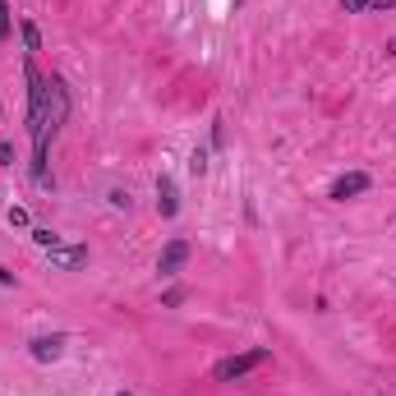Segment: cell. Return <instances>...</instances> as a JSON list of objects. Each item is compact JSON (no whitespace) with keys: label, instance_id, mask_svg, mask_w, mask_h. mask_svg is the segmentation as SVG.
<instances>
[{"label":"cell","instance_id":"2e32d148","mask_svg":"<svg viewBox=\"0 0 396 396\" xmlns=\"http://www.w3.org/2000/svg\"><path fill=\"white\" fill-rule=\"evenodd\" d=\"M341 10H373V0H341Z\"/></svg>","mask_w":396,"mask_h":396},{"label":"cell","instance_id":"e0dca14e","mask_svg":"<svg viewBox=\"0 0 396 396\" xmlns=\"http://www.w3.org/2000/svg\"><path fill=\"white\" fill-rule=\"evenodd\" d=\"M0 286H19V281H14V272H10L5 263H0Z\"/></svg>","mask_w":396,"mask_h":396},{"label":"cell","instance_id":"9a60e30c","mask_svg":"<svg viewBox=\"0 0 396 396\" xmlns=\"http://www.w3.org/2000/svg\"><path fill=\"white\" fill-rule=\"evenodd\" d=\"M5 221H10V226H28V212H23V208H10Z\"/></svg>","mask_w":396,"mask_h":396},{"label":"cell","instance_id":"277c9868","mask_svg":"<svg viewBox=\"0 0 396 396\" xmlns=\"http://www.w3.org/2000/svg\"><path fill=\"white\" fill-rule=\"evenodd\" d=\"M65 346H69V336L65 332H51V336H32L28 341V355L37 360V364H56L65 355Z\"/></svg>","mask_w":396,"mask_h":396},{"label":"cell","instance_id":"52a82bcc","mask_svg":"<svg viewBox=\"0 0 396 396\" xmlns=\"http://www.w3.org/2000/svg\"><path fill=\"white\" fill-rule=\"evenodd\" d=\"M157 212H162V217L180 212V189H175L170 175H157Z\"/></svg>","mask_w":396,"mask_h":396},{"label":"cell","instance_id":"5b68a950","mask_svg":"<svg viewBox=\"0 0 396 396\" xmlns=\"http://www.w3.org/2000/svg\"><path fill=\"white\" fill-rule=\"evenodd\" d=\"M184 263H189V240H166V249L157 254V272L162 276H180Z\"/></svg>","mask_w":396,"mask_h":396},{"label":"cell","instance_id":"30bf717a","mask_svg":"<svg viewBox=\"0 0 396 396\" xmlns=\"http://www.w3.org/2000/svg\"><path fill=\"white\" fill-rule=\"evenodd\" d=\"M23 46H28V56L42 51V32H37V23H28V19H23Z\"/></svg>","mask_w":396,"mask_h":396},{"label":"cell","instance_id":"6da1fadb","mask_svg":"<svg viewBox=\"0 0 396 396\" xmlns=\"http://www.w3.org/2000/svg\"><path fill=\"white\" fill-rule=\"evenodd\" d=\"M28 74V129H32V184L37 189H56L51 170H46V157H51V138L60 134V124L69 120V88H65L60 74H37V65H23Z\"/></svg>","mask_w":396,"mask_h":396},{"label":"cell","instance_id":"9c48e42d","mask_svg":"<svg viewBox=\"0 0 396 396\" xmlns=\"http://www.w3.org/2000/svg\"><path fill=\"white\" fill-rule=\"evenodd\" d=\"M32 244H37V249H56V244H60V235H56L51 226H32Z\"/></svg>","mask_w":396,"mask_h":396},{"label":"cell","instance_id":"ac0fdd59","mask_svg":"<svg viewBox=\"0 0 396 396\" xmlns=\"http://www.w3.org/2000/svg\"><path fill=\"white\" fill-rule=\"evenodd\" d=\"M373 10H396V0H373Z\"/></svg>","mask_w":396,"mask_h":396},{"label":"cell","instance_id":"ba28073f","mask_svg":"<svg viewBox=\"0 0 396 396\" xmlns=\"http://www.w3.org/2000/svg\"><path fill=\"white\" fill-rule=\"evenodd\" d=\"M107 203L116 208V212H129V208H134V194H129V189H120V184H111V189H107Z\"/></svg>","mask_w":396,"mask_h":396},{"label":"cell","instance_id":"4fadbf2b","mask_svg":"<svg viewBox=\"0 0 396 396\" xmlns=\"http://www.w3.org/2000/svg\"><path fill=\"white\" fill-rule=\"evenodd\" d=\"M184 295H189L184 286H170L166 295H162V305H166V309H175V305H184Z\"/></svg>","mask_w":396,"mask_h":396},{"label":"cell","instance_id":"5bb4252c","mask_svg":"<svg viewBox=\"0 0 396 396\" xmlns=\"http://www.w3.org/2000/svg\"><path fill=\"white\" fill-rule=\"evenodd\" d=\"M0 166H14V143L10 138H0Z\"/></svg>","mask_w":396,"mask_h":396},{"label":"cell","instance_id":"7a4b0ae2","mask_svg":"<svg viewBox=\"0 0 396 396\" xmlns=\"http://www.w3.org/2000/svg\"><path fill=\"white\" fill-rule=\"evenodd\" d=\"M263 364H272V351H267V346L217 360V364H212V378H217V382H235V378H244V373H254V368H263Z\"/></svg>","mask_w":396,"mask_h":396},{"label":"cell","instance_id":"d6986e66","mask_svg":"<svg viewBox=\"0 0 396 396\" xmlns=\"http://www.w3.org/2000/svg\"><path fill=\"white\" fill-rule=\"evenodd\" d=\"M382 51H387V56L396 60V37H387V46H382Z\"/></svg>","mask_w":396,"mask_h":396},{"label":"cell","instance_id":"8992f818","mask_svg":"<svg viewBox=\"0 0 396 396\" xmlns=\"http://www.w3.org/2000/svg\"><path fill=\"white\" fill-rule=\"evenodd\" d=\"M373 189V175H364V170H351V175H341V180L332 184V198L336 203H346V198H360Z\"/></svg>","mask_w":396,"mask_h":396},{"label":"cell","instance_id":"ffe728a7","mask_svg":"<svg viewBox=\"0 0 396 396\" xmlns=\"http://www.w3.org/2000/svg\"><path fill=\"white\" fill-rule=\"evenodd\" d=\"M116 396H134V392H124V387H120V392H116Z\"/></svg>","mask_w":396,"mask_h":396},{"label":"cell","instance_id":"3957f363","mask_svg":"<svg viewBox=\"0 0 396 396\" xmlns=\"http://www.w3.org/2000/svg\"><path fill=\"white\" fill-rule=\"evenodd\" d=\"M46 263L56 272H78L88 263V244H56V249H46Z\"/></svg>","mask_w":396,"mask_h":396},{"label":"cell","instance_id":"8fae6325","mask_svg":"<svg viewBox=\"0 0 396 396\" xmlns=\"http://www.w3.org/2000/svg\"><path fill=\"white\" fill-rule=\"evenodd\" d=\"M208 170V148H194L189 153V175H203Z\"/></svg>","mask_w":396,"mask_h":396},{"label":"cell","instance_id":"7c38bea8","mask_svg":"<svg viewBox=\"0 0 396 396\" xmlns=\"http://www.w3.org/2000/svg\"><path fill=\"white\" fill-rule=\"evenodd\" d=\"M10 42V0H0V46Z\"/></svg>","mask_w":396,"mask_h":396}]
</instances>
